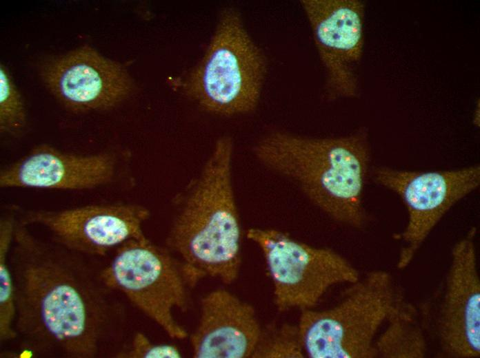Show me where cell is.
<instances>
[{
  "label": "cell",
  "mask_w": 480,
  "mask_h": 358,
  "mask_svg": "<svg viewBox=\"0 0 480 358\" xmlns=\"http://www.w3.org/2000/svg\"><path fill=\"white\" fill-rule=\"evenodd\" d=\"M18 216L8 260L14 330L33 348L68 358H94L122 311L100 271L83 254L32 233Z\"/></svg>",
  "instance_id": "obj_1"
},
{
  "label": "cell",
  "mask_w": 480,
  "mask_h": 358,
  "mask_svg": "<svg viewBox=\"0 0 480 358\" xmlns=\"http://www.w3.org/2000/svg\"><path fill=\"white\" fill-rule=\"evenodd\" d=\"M253 153L262 165L297 185L332 220L355 229L367 224L363 198L370 144L365 127L333 137L274 130L257 141Z\"/></svg>",
  "instance_id": "obj_2"
},
{
  "label": "cell",
  "mask_w": 480,
  "mask_h": 358,
  "mask_svg": "<svg viewBox=\"0 0 480 358\" xmlns=\"http://www.w3.org/2000/svg\"><path fill=\"white\" fill-rule=\"evenodd\" d=\"M233 140L219 138L179 204L166 247L206 277L231 284L241 266V229L232 178Z\"/></svg>",
  "instance_id": "obj_3"
},
{
  "label": "cell",
  "mask_w": 480,
  "mask_h": 358,
  "mask_svg": "<svg viewBox=\"0 0 480 358\" xmlns=\"http://www.w3.org/2000/svg\"><path fill=\"white\" fill-rule=\"evenodd\" d=\"M268 64L247 31L241 13L223 8L205 53L173 85L207 112L233 116L252 112L263 90Z\"/></svg>",
  "instance_id": "obj_4"
},
{
  "label": "cell",
  "mask_w": 480,
  "mask_h": 358,
  "mask_svg": "<svg viewBox=\"0 0 480 358\" xmlns=\"http://www.w3.org/2000/svg\"><path fill=\"white\" fill-rule=\"evenodd\" d=\"M100 274L109 288L123 295L168 337H188L174 311L187 310L192 291L206 276L166 246L157 245L148 238L130 240L117 248Z\"/></svg>",
  "instance_id": "obj_5"
},
{
  "label": "cell",
  "mask_w": 480,
  "mask_h": 358,
  "mask_svg": "<svg viewBox=\"0 0 480 358\" xmlns=\"http://www.w3.org/2000/svg\"><path fill=\"white\" fill-rule=\"evenodd\" d=\"M404 297L388 272L377 270L352 284L336 306L301 310L297 325L306 357H376L377 332Z\"/></svg>",
  "instance_id": "obj_6"
},
{
  "label": "cell",
  "mask_w": 480,
  "mask_h": 358,
  "mask_svg": "<svg viewBox=\"0 0 480 358\" xmlns=\"http://www.w3.org/2000/svg\"><path fill=\"white\" fill-rule=\"evenodd\" d=\"M246 235L263 253L279 312L313 309L333 286L360 279L355 267L330 249L311 246L272 228H250Z\"/></svg>",
  "instance_id": "obj_7"
},
{
  "label": "cell",
  "mask_w": 480,
  "mask_h": 358,
  "mask_svg": "<svg viewBox=\"0 0 480 358\" xmlns=\"http://www.w3.org/2000/svg\"><path fill=\"white\" fill-rule=\"evenodd\" d=\"M373 179L398 195L406 208L407 224L394 235L401 244L397 266L404 269L448 211L479 187L480 167L476 164L434 171L379 167L374 170Z\"/></svg>",
  "instance_id": "obj_8"
},
{
  "label": "cell",
  "mask_w": 480,
  "mask_h": 358,
  "mask_svg": "<svg viewBox=\"0 0 480 358\" xmlns=\"http://www.w3.org/2000/svg\"><path fill=\"white\" fill-rule=\"evenodd\" d=\"M324 75L329 101L359 94L365 3L359 0H301Z\"/></svg>",
  "instance_id": "obj_9"
},
{
  "label": "cell",
  "mask_w": 480,
  "mask_h": 358,
  "mask_svg": "<svg viewBox=\"0 0 480 358\" xmlns=\"http://www.w3.org/2000/svg\"><path fill=\"white\" fill-rule=\"evenodd\" d=\"M18 219L46 229L51 240L86 256H104L130 240L147 238L150 210L137 204H92L57 210L20 211Z\"/></svg>",
  "instance_id": "obj_10"
},
{
  "label": "cell",
  "mask_w": 480,
  "mask_h": 358,
  "mask_svg": "<svg viewBox=\"0 0 480 358\" xmlns=\"http://www.w3.org/2000/svg\"><path fill=\"white\" fill-rule=\"evenodd\" d=\"M475 227L458 241L439 297L434 304L432 327L439 355L477 358L480 355V281Z\"/></svg>",
  "instance_id": "obj_11"
},
{
  "label": "cell",
  "mask_w": 480,
  "mask_h": 358,
  "mask_svg": "<svg viewBox=\"0 0 480 358\" xmlns=\"http://www.w3.org/2000/svg\"><path fill=\"white\" fill-rule=\"evenodd\" d=\"M40 74L54 97L74 112L112 108L128 97L134 87L121 64L88 45L47 59Z\"/></svg>",
  "instance_id": "obj_12"
},
{
  "label": "cell",
  "mask_w": 480,
  "mask_h": 358,
  "mask_svg": "<svg viewBox=\"0 0 480 358\" xmlns=\"http://www.w3.org/2000/svg\"><path fill=\"white\" fill-rule=\"evenodd\" d=\"M115 154H76L37 147L0 171L3 189L83 191L112 183L119 171Z\"/></svg>",
  "instance_id": "obj_13"
},
{
  "label": "cell",
  "mask_w": 480,
  "mask_h": 358,
  "mask_svg": "<svg viewBox=\"0 0 480 358\" xmlns=\"http://www.w3.org/2000/svg\"><path fill=\"white\" fill-rule=\"evenodd\" d=\"M261 330L254 307L225 289L212 291L200 303L190 336L194 358H250Z\"/></svg>",
  "instance_id": "obj_14"
},
{
  "label": "cell",
  "mask_w": 480,
  "mask_h": 358,
  "mask_svg": "<svg viewBox=\"0 0 480 358\" xmlns=\"http://www.w3.org/2000/svg\"><path fill=\"white\" fill-rule=\"evenodd\" d=\"M375 339L376 357L423 358L428 354L427 328L421 311L402 298Z\"/></svg>",
  "instance_id": "obj_15"
},
{
  "label": "cell",
  "mask_w": 480,
  "mask_h": 358,
  "mask_svg": "<svg viewBox=\"0 0 480 358\" xmlns=\"http://www.w3.org/2000/svg\"><path fill=\"white\" fill-rule=\"evenodd\" d=\"M17 206L12 205L0 220V339H16L14 291L8 255L12 243Z\"/></svg>",
  "instance_id": "obj_16"
},
{
  "label": "cell",
  "mask_w": 480,
  "mask_h": 358,
  "mask_svg": "<svg viewBox=\"0 0 480 358\" xmlns=\"http://www.w3.org/2000/svg\"><path fill=\"white\" fill-rule=\"evenodd\" d=\"M306 357L297 324L274 322L261 328L250 358H303Z\"/></svg>",
  "instance_id": "obj_17"
},
{
  "label": "cell",
  "mask_w": 480,
  "mask_h": 358,
  "mask_svg": "<svg viewBox=\"0 0 480 358\" xmlns=\"http://www.w3.org/2000/svg\"><path fill=\"white\" fill-rule=\"evenodd\" d=\"M26 123V113L21 96L4 67L0 70V130L15 134Z\"/></svg>",
  "instance_id": "obj_18"
},
{
  "label": "cell",
  "mask_w": 480,
  "mask_h": 358,
  "mask_svg": "<svg viewBox=\"0 0 480 358\" xmlns=\"http://www.w3.org/2000/svg\"><path fill=\"white\" fill-rule=\"evenodd\" d=\"M119 358H180L181 352L174 345L152 341L144 333H136L125 348L116 355Z\"/></svg>",
  "instance_id": "obj_19"
}]
</instances>
